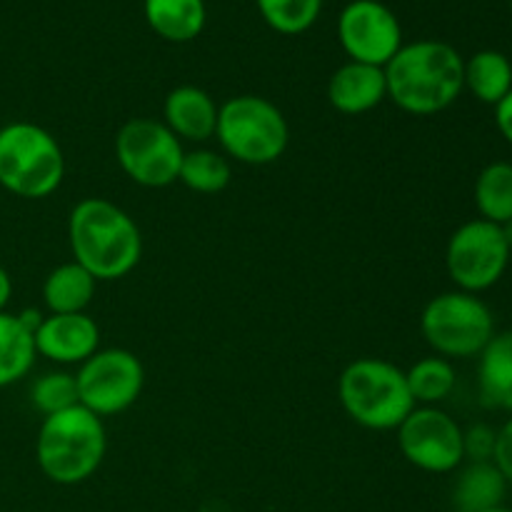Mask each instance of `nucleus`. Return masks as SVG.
<instances>
[{"instance_id":"obj_1","label":"nucleus","mask_w":512,"mask_h":512,"mask_svg":"<svg viewBox=\"0 0 512 512\" xmlns=\"http://www.w3.org/2000/svg\"><path fill=\"white\" fill-rule=\"evenodd\" d=\"M388 98L403 113L435 115L450 108L465 88V60L443 40L403 45L385 65Z\"/></svg>"},{"instance_id":"obj_2","label":"nucleus","mask_w":512,"mask_h":512,"mask_svg":"<svg viewBox=\"0 0 512 512\" xmlns=\"http://www.w3.org/2000/svg\"><path fill=\"white\" fill-rule=\"evenodd\" d=\"M68 240L75 263L95 280L125 278L143 255L135 220L105 198H85L70 210Z\"/></svg>"},{"instance_id":"obj_3","label":"nucleus","mask_w":512,"mask_h":512,"mask_svg":"<svg viewBox=\"0 0 512 512\" xmlns=\"http://www.w3.org/2000/svg\"><path fill=\"white\" fill-rule=\"evenodd\" d=\"M108 435L103 418L83 405L48 415L35 438V460L50 483L80 485L93 478L105 460Z\"/></svg>"},{"instance_id":"obj_4","label":"nucleus","mask_w":512,"mask_h":512,"mask_svg":"<svg viewBox=\"0 0 512 512\" xmlns=\"http://www.w3.org/2000/svg\"><path fill=\"white\" fill-rule=\"evenodd\" d=\"M340 405L358 425L368 430H398L413 413L405 370L383 358H358L340 373Z\"/></svg>"},{"instance_id":"obj_5","label":"nucleus","mask_w":512,"mask_h":512,"mask_svg":"<svg viewBox=\"0 0 512 512\" xmlns=\"http://www.w3.org/2000/svg\"><path fill=\"white\" fill-rule=\"evenodd\" d=\"M65 158L53 133L35 123L0 128V185L25 200H43L60 188Z\"/></svg>"},{"instance_id":"obj_6","label":"nucleus","mask_w":512,"mask_h":512,"mask_svg":"<svg viewBox=\"0 0 512 512\" xmlns=\"http://www.w3.org/2000/svg\"><path fill=\"white\" fill-rule=\"evenodd\" d=\"M225 158L243 165H270L283 158L290 128L275 103L260 95H235L218 110L215 128Z\"/></svg>"},{"instance_id":"obj_7","label":"nucleus","mask_w":512,"mask_h":512,"mask_svg":"<svg viewBox=\"0 0 512 512\" xmlns=\"http://www.w3.org/2000/svg\"><path fill=\"white\" fill-rule=\"evenodd\" d=\"M420 330L440 358H480L495 338V318L478 295L450 290L425 305Z\"/></svg>"},{"instance_id":"obj_8","label":"nucleus","mask_w":512,"mask_h":512,"mask_svg":"<svg viewBox=\"0 0 512 512\" xmlns=\"http://www.w3.org/2000/svg\"><path fill=\"white\" fill-rule=\"evenodd\" d=\"M183 143L168 125L153 118H133L115 135V160L133 183L143 188H168L183 165Z\"/></svg>"},{"instance_id":"obj_9","label":"nucleus","mask_w":512,"mask_h":512,"mask_svg":"<svg viewBox=\"0 0 512 512\" xmlns=\"http://www.w3.org/2000/svg\"><path fill=\"white\" fill-rule=\"evenodd\" d=\"M510 245L503 228L483 218L460 225L445 248V268L463 293H483L500 283L510 263Z\"/></svg>"},{"instance_id":"obj_10","label":"nucleus","mask_w":512,"mask_h":512,"mask_svg":"<svg viewBox=\"0 0 512 512\" xmlns=\"http://www.w3.org/2000/svg\"><path fill=\"white\" fill-rule=\"evenodd\" d=\"M78 403L98 418L125 413L145 385L143 363L125 348L98 350L75 373Z\"/></svg>"},{"instance_id":"obj_11","label":"nucleus","mask_w":512,"mask_h":512,"mask_svg":"<svg viewBox=\"0 0 512 512\" xmlns=\"http://www.w3.org/2000/svg\"><path fill=\"white\" fill-rule=\"evenodd\" d=\"M398 448L423 473H453L465 460L463 428L435 405H418L400 423Z\"/></svg>"},{"instance_id":"obj_12","label":"nucleus","mask_w":512,"mask_h":512,"mask_svg":"<svg viewBox=\"0 0 512 512\" xmlns=\"http://www.w3.org/2000/svg\"><path fill=\"white\" fill-rule=\"evenodd\" d=\"M338 38L355 63L385 68L403 48V30L398 18L380 0H353L338 18Z\"/></svg>"},{"instance_id":"obj_13","label":"nucleus","mask_w":512,"mask_h":512,"mask_svg":"<svg viewBox=\"0 0 512 512\" xmlns=\"http://www.w3.org/2000/svg\"><path fill=\"white\" fill-rule=\"evenodd\" d=\"M35 353L58 365H83L100 350V328L88 313L45 315L33 333Z\"/></svg>"},{"instance_id":"obj_14","label":"nucleus","mask_w":512,"mask_h":512,"mask_svg":"<svg viewBox=\"0 0 512 512\" xmlns=\"http://www.w3.org/2000/svg\"><path fill=\"white\" fill-rule=\"evenodd\" d=\"M388 98V83H385V68L368 63L340 65L328 83V100L338 113L363 115L378 108Z\"/></svg>"},{"instance_id":"obj_15","label":"nucleus","mask_w":512,"mask_h":512,"mask_svg":"<svg viewBox=\"0 0 512 512\" xmlns=\"http://www.w3.org/2000/svg\"><path fill=\"white\" fill-rule=\"evenodd\" d=\"M218 110L213 95L198 85H180L170 90L163 103V123L178 140L205 143L215 138L218 128Z\"/></svg>"},{"instance_id":"obj_16","label":"nucleus","mask_w":512,"mask_h":512,"mask_svg":"<svg viewBox=\"0 0 512 512\" xmlns=\"http://www.w3.org/2000/svg\"><path fill=\"white\" fill-rule=\"evenodd\" d=\"M145 20L155 35L170 43H190L205 28L203 0H145Z\"/></svg>"},{"instance_id":"obj_17","label":"nucleus","mask_w":512,"mask_h":512,"mask_svg":"<svg viewBox=\"0 0 512 512\" xmlns=\"http://www.w3.org/2000/svg\"><path fill=\"white\" fill-rule=\"evenodd\" d=\"M508 495V480L493 460L470 463L460 470L453 485V508L458 512H483L503 505Z\"/></svg>"},{"instance_id":"obj_18","label":"nucleus","mask_w":512,"mask_h":512,"mask_svg":"<svg viewBox=\"0 0 512 512\" xmlns=\"http://www.w3.org/2000/svg\"><path fill=\"white\" fill-rule=\"evenodd\" d=\"M478 383L485 405L512 413V330L495 335L480 353Z\"/></svg>"},{"instance_id":"obj_19","label":"nucleus","mask_w":512,"mask_h":512,"mask_svg":"<svg viewBox=\"0 0 512 512\" xmlns=\"http://www.w3.org/2000/svg\"><path fill=\"white\" fill-rule=\"evenodd\" d=\"M95 285L98 280L78 265L75 260L58 265L50 270L43 283V303L50 313H85L90 300L95 298Z\"/></svg>"},{"instance_id":"obj_20","label":"nucleus","mask_w":512,"mask_h":512,"mask_svg":"<svg viewBox=\"0 0 512 512\" xmlns=\"http://www.w3.org/2000/svg\"><path fill=\"white\" fill-rule=\"evenodd\" d=\"M33 330L20 320V315L0 313V388L18 383L30 373L35 363Z\"/></svg>"},{"instance_id":"obj_21","label":"nucleus","mask_w":512,"mask_h":512,"mask_svg":"<svg viewBox=\"0 0 512 512\" xmlns=\"http://www.w3.org/2000/svg\"><path fill=\"white\" fill-rule=\"evenodd\" d=\"M465 88L485 105H498L512 90V63L498 50H480L465 63Z\"/></svg>"},{"instance_id":"obj_22","label":"nucleus","mask_w":512,"mask_h":512,"mask_svg":"<svg viewBox=\"0 0 512 512\" xmlns=\"http://www.w3.org/2000/svg\"><path fill=\"white\" fill-rule=\"evenodd\" d=\"M475 208L488 223L505 225L512 220V163H490L475 180Z\"/></svg>"},{"instance_id":"obj_23","label":"nucleus","mask_w":512,"mask_h":512,"mask_svg":"<svg viewBox=\"0 0 512 512\" xmlns=\"http://www.w3.org/2000/svg\"><path fill=\"white\" fill-rule=\"evenodd\" d=\"M405 378H408V388L415 405H435V408L453 395L455 383H458L453 363L448 358H440V355L418 360L413 368L405 370Z\"/></svg>"},{"instance_id":"obj_24","label":"nucleus","mask_w":512,"mask_h":512,"mask_svg":"<svg viewBox=\"0 0 512 512\" xmlns=\"http://www.w3.org/2000/svg\"><path fill=\"white\" fill-rule=\"evenodd\" d=\"M230 178H233V168H230V160L223 153L198 148L183 155L178 180L193 193H220V190L228 188Z\"/></svg>"},{"instance_id":"obj_25","label":"nucleus","mask_w":512,"mask_h":512,"mask_svg":"<svg viewBox=\"0 0 512 512\" xmlns=\"http://www.w3.org/2000/svg\"><path fill=\"white\" fill-rule=\"evenodd\" d=\"M265 23L283 35L310 30L323 10V0H255Z\"/></svg>"},{"instance_id":"obj_26","label":"nucleus","mask_w":512,"mask_h":512,"mask_svg":"<svg viewBox=\"0 0 512 512\" xmlns=\"http://www.w3.org/2000/svg\"><path fill=\"white\" fill-rule=\"evenodd\" d=\"M30 403L38 413L45 418L55 413L78 405V385H75V375L65 373V370H55V373L40 375L30 388Z\"/></svg>"},{"instance_id":"obj_27","label":"nucleus","mask_w":512,"mask_h":512,"mask_svg":"<svg viewBox=\"0 0 512 512\" xmlns=\"http://www.w3.org/2000/svg\"><path fill=\"white\" fill-rule=\"evenodd\" d=\"M495 440H498V433H495L490 425H473V428L463 430L465 458H470V463H485V460H493Z\"/></svg>"},{"instance_id":"obj_28","label":"nucleus","mask_w":512,"mask_h":512,"mask_svg":"<svg viewBox=\"0 0 512 512\" xmlns=\"http://www.w3.org/2000/svg\"><path fill=\"white\" fill-rule=\"evenodd\" d=\"M493 463L498 465V470L503 473V478L508 480V485H512V418L498 430Z\"/></svg>"},{"instance_id":"obj_29","label":"nucleus","mask_w":512,"mask_h":512,"mask_svg":"<svg viewBox=\"0 0 512 512\" xmlns=\"http://www.w3.org/2000/svg\"><path fill=\"white\" fill-rule=\"evenodd\" d=\"M495 125H498L500 135L512 145V90L495 105Z\"/></svg>"},{"instance_id":"obj_30","label":"nucleus","mask_w":512,"mask_h":512,"mask_svg":"<svg viewBox=\"0 0 512 512\" xmlns=\"http://www.w3.org/2000/svg\"><path fill=\"white\" fill-rule=\"evenodd\" d=\"M10 295H13V283H10V275L5 273V268L0 265V313H3L5 305H8Z\"/></svg>"},{"instance_id":"obj_31","label":"nucleus","mask_w":512,"mask_h":512,"mask_svg":"<svg viewBox=\"0 0 512 512\" xmlns=\"http://www.w3.org/2000/svg\"><path fill=\"white\" fill-rule=\"evenodd\" d=\"M500 228H503L505 240H508V245H510V250H512V220H508V223H505V225H500Z\"/></svg>"},{"instance_id":"obj_32","label":"nucleus","mask_w":512,"mask_h":512,"mask_svg":"<svg viewBox=\"0 0 512 512\" xmlns=\"http://www.w3.org/2000/svg\"><path fill=\"white\" fill-rule=\"evenodd\" d=\"M483 512H512V508H505V505H498V508H490V510H483Z\"/></svg>"}]
</instances>
